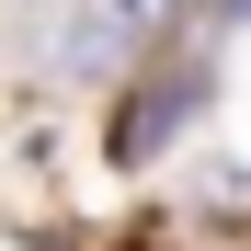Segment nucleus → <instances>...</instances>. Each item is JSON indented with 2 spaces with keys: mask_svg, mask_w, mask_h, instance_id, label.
Instances as JSON below:
<instances>
[{
  "mask_svg": "<svg viewBox=\"0 0 251 251\" xmlns=\"http://www.w3.org/2000/svg\"><path fill=\"white\" fill-rule=\"evenodd\" d=\"M172 12H183V0H80V23H69V57H80V69H92V57H126V46H149Z\"/></svg>",
  "mask_w": 251,
  "mask_h": 251,
  "instance_id": "nucleus-1",
  "label": "nucleus"
}]
</instances>
